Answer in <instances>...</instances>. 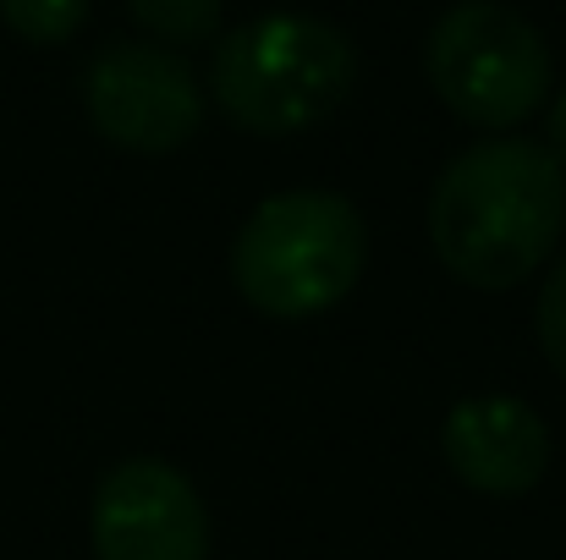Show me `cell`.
I'll list each match as a JSON object with an SVG mask.
<instances>
[{
    "label": "cell",
    "instance_id": "cell-3",
    "mask_svg": "<svg viewBox=\"0 0 566 560\" xmlns=\"http://www.w3.org/2000/svg\"><path fill=\"white\" fill-rule=\"evenodd\" d=\"M369 225L353 198L292 187L264 198L231 242V286L270 319L331 314L364 275Z\"/></svg>",
    "mask_w": 566,
    "mask_h": 560
},
{
    "label": "cell",
    "instance_id": "cell-5",
    "mask_svg": "<svg viewBox=\"0 0 566 560\" xmlns=\"http://www.w3.org/2000/svg\"><path fill=\"white\" fill-rule=\"evenodd\" d=\"M83 110L105 144L133 155H171L203 127V88L166 44L116 39L83 72Z\"/></svg>",
    "mask_w": 566,
    "mask_h": 560
},
{
    "label": "cell",
    "instance_id": "cell-10",
    "mask_svg": "<svg viewBox=\"0 0 566 560\" xmlns=\"http://www.w3.org/2000/svg\"><path fill=\"white\" fill-rule=\"evenodd\" d=\"M534 330H539L545 363L566 379V253L551 264V275H545V286H539V303H534Z\"/></svg>",
    "mask_w": 566,
    "mask_h": 560
},
{
    "label": "cell",
    "instance_id": "cell-9",
    "mask_svg": "<svg viewBox=\"0 0 566 560\" xmlns=\"http://www.w3.org/2000/svg\"><path fill=\"white\" fill-rule=\"evenodd\" d=\"M0 17L28 44H66L83 28L88 0H0Z\"/></svg>",
    "mask_w": 566,
    "mask_h": 560
},
{
    "label": "cell",
    "instance_id": "cell-2",
    "mask_svg": "<svg viewBox=\"0 0 566 560\" xmlns=\"http://www.w3.org/2000/svg\"><path fill=\"white\" fill-rule=\"evenodd\" d=\"M358 83L353 39L308 11H264L231 28L209 61V99L259 138H292L331 121Z\"/></svg>",
    "mask_w": 566,
    "mask_h": 560
},
{
    "label": "cell",
    "instance_id": "cell-1",
    "mask_svg": "<svg viewBox=\"0 0 566 560\" xmlns=\"http://www.w3.org/2000/svg\"><path fill=\"white\" fill-rule=\"evenodd\" d=\"M566 171L551 144L484 138L462 149L429 192V247L473 292L528 281L562 242Z\"/></svg>",
    "mask_w": 566,
    "mask_h": 560
},
{
    "label": "cell",
    "instance_id": "cell-8",
    "mask_svg": "<svg viewBox=\"0 0 566 560\" xmlns=\"http://www.w3.org/2000/svg\"><path fill=\"white\" fill-rule=\"evenodd\" d=\"M226 0H127V11L166 44H203L220 28Z\"/></svg>",
    "mask_w": 566,
    "mask_h": 560
},
{
    "label": "cell",
    "instance_id": "cell-7",
    "mask_svg": "<svg viewBox=\"0 0 566 560\" xmlns=\"http://www.w3.org/2000/svg\"><path fill=\"white\" fill-rule=\"evenodd\" d=\"M446 467L479 495H528L551 473V429L517 395H468L440 423Z\"/></svg>",
    "mask_w": 566,
    "mask_h": 560
},
{
    "label": "cell",
    "instance_id": "cell-11",
    "mask_svg": "<svg viewBox=\"0 0 566 560\" xmlns=\"http://www.w3.org/2000/svg\"><path fill=\"white\" fill-rule=\"evenodd\" d=\"M551 155L566 166V88H562V99L551 105Z\"/></svg>",
    "mask_w": 566,
    "mask_h": 560
},
{
    "label": "cell",
    "instance_id": "cell-4",
    "mask_svg": "<svg viewBox=\"0 0 566 560\" xmlns=\"http://www.w3.org/2000/svg\"><path fill=\"white\" fill-rule=\"evenodd\" d=\"M423 72L440 105L484 133L523 127L551 99V44L506 0H457L423 44Z\"/></svg>",
    "mask_w": 566,
    "mask_h": 560
},
{
    "label": "cell",
    "instance_id": "cell-6",
    "mask_svg": "<svg viewBox=\"0 0 566 560\" xmlns=\"http://www.w3.org/2000/svg\"><path fill=\"white\" fill-rule=\"evenodd\" d=\"M88 539L99 560H209V506L182 467L127 456L94 484Z\"/></svg>",
    "mask_w": 566,
    "mask_h": 560
}]
</instances>
